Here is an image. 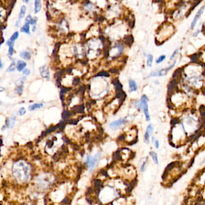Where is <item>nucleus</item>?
<instances>
[{
  "label": "nucleus",
  "mask_w": 205,
  "mask_h": 205,
  "mask_svg": "<svg viewBox=\"0 0 205 205\" xmlns=\"http://www.w3.org/2000/svg\"><path fill=\"white\" fill-rule=\"evenodd\" d=\"M12 178L18 184L29 182L33 175L31 164L25 159H19L13 163L11 168Z\"/></svg>",
  "instance_id": "nucleus-1"
},
{
  "label": "nucleus",
  "mask_w": 205,
  "mask_h": 205,
  "mask_svg": "<svg viewBox=\"0 0 205 205\" xmlns=\"http://www.w3.org/2000/svg\"><path fill=\"white\" fill-rule=\"evenodd\" d=\"M123 9L122 5L117 1L110 2L109 0L106 7L104 8V16L106 19L110 21L119 19L123 14Z\"/></svg>",
  "instance_id": "nucleus-2"
},
{
  "label": "nucleus",
  "mask_w": 205,
  "mask_h": 205,
  "mask_svg": "<svg viewBox=\"0 0 205 205\" xmlns=\"http://www.w3.org/2000/svg\"><path fill=\"white\" fill-rule=\"evenodd\" d=\"M174 26L172 24L169 22L163 23L157 29L156 33V40L159 42H163L169 39L173 34Z\"/></svg>",
  "instance_id": "nucleus-3"
},
{
  "label": "nucleus",
  "mask_w": 205,
  "mask_h": 205,
  "mask_svg": "<svg viewBox=\"0 0 205 205\" xmlns=\"http://www.w3.org/2000/svg\"><path fill=\"white\" fill-rule=\"evenodd\" d=\"M80 7L83 14L89 16L97 15L98 12L100 10L99 7L93 0H83Z\"/></svg>",
  "instance_id": "nucleus-4"
},
{
  "label": "nucleus",
  "mask_w": 205,
  "mask_h": 205,
  "mask_svg": "<svg viewBox=\"0 0 205 205\" xmlns=\"http://www.w3.org/2000/svg\"><path fill=\"white\" fill-rule=\"evenodd\" d=\"M125 50V43L121 41H117L109 49V55L112 58L120 56Z\"/></svg>",
  "instance_id": "nucleus-5"
},
{
  "label": "nucleus",
  "mask_w": 205,
  "mask_h": 205,
  "mask_svg": "<svg viewBox=\"0 0 205 205\" xmlns=\"http://www.w3.org/2000/svg\"><path fill=\"white\" fill-rule=\"evenodd\" d=\"M56 29L60 34L66 35L68 34L70 31V24L68 20L64 16L60 18L56 22Z\"/></svg>",
  "instance_id": "nucleus-6"
},
{
  "label": "nucleus",
  "mask_w": 205,
  "mask_h": 205,
  "mask_svg": "<svg viewBox=\"0 0 205 205\" xmlns=\"http://www.w3.org/2000/svg\"><path fill=\"white\" fill-rule=\"evenodd\" d=\"M190 10L191 9L188 7L186 2H183L182 4L180 5L179 7L173 13L172 18L175 20H178V19H181L186 14L187 11Z\"/></svg>",
  "instance_id": "nucleus-7"
},
{
  "label": "nucleus",
  "mask_w": 205,
  "mask_h": 205,
  "mask_svg": "<svg viewBox=\"0 0 205 205\" xmlns=\"http://www.w3.org/2000/svg\"><path fill=\"white\" fill-rule=\"evenodd\" d=\"M101 156V152H99L97 153L93 157L91 156L88 155L86 158V164L87 167L88 169L92 171L93 169L95 168L96 165L97 164L98 162L100 160Z\"/></svg>",
  "instance_id": "nucleus-8"
},
{
  "label": "nucleus",
  "mask_w": 205,
  "mask_h": 205,
  "mask_svg": "<svg viewBox=\"0 0 205 205\" xmlns=\"http://www.w3.org/2000/svg\"><path fill=\"white\" fill-rule=\"evenodd\" d=\"M148 97L146 95H143L141 97L140 102L142 103V109L144 112L146 120L147 121H149L151 119L150 114L149 112V109H148Z\"/></svg>",
  "instance_id": "nucleus-9"
},
{
  "label": "nucleus",
  "mask_w": 205,
  "mask_h": 205,
  "mask_svg": "<svg viewBox=\"0 0 205 205\" xmlns=\"http://www.w3.org/2000/svg\"><path fill=\"white\" fill-rule=\"evenodd\" d=\"M175 64H176V61L173 62L172 65H170L169 67H167V68H164V69H162L161 70H157L154 71V72H151V73L149 74V75L148 76V77H156V76H163L166 75L167 73L169 72L171 69H172L175 66Z\"/></svg>",
  "instance_id": "nucleus-10"
},
{
  "label": "nucleus",
  "mask_w": 205,
  "mask_h": 205,
  "mask_svg": "<svg viewBox=\"0 0 205 205\" xmlns=\"http://www.w3.org/2000/svg\"><path fill=\"white\" fill-rule=\"evenodd\" d=\"M205 5H203V6H202V7H201L200 8H199V10L197 11L196 15H195L194 18L193 20H192V22L191 23V25H190V28H191V29H193L194 28V27L196 26L198 19H199V18H200L201 16H202V14H203V12L205 11Z\"/></svg>",
  "instance_id": "nucleus-11"
},
{
  "label": "nucleus",
  "mask_w": 205,
  "mask_h": 205,
  "mask_svg": "<svg viewBox=\"0 0 205 205\" xmlns=\"http://www.w3.org/2000/svg\"><path fill=\"white\" fill-rule=\"evenodd\" d=\"M127 122L126 118H121L118 120L113 121V122H110L109 124V127L112 130H117L121 127L122 126L124 125L126 122Z\"/></svg>",
  "instance_id": "nucleus-12"
},
{
  "label": "nucleus",
  "mask_w": 205,
  "mask_h": 205,
  "mask_svg": "<svg viewBox=\"0 0 205 205\" xmlns=\"http://www.w3.org/2000/svg\"><path fill=\"white\" fill-rule=\"evenodd\" d=\"M41 76L44 79L49 80L50 79V71L46 65L41 66L39 69Z\"/></svg>",
  "instance_id": "nucleus-13"
},
{
  "label": "nucleus",
  "mask_w": 205,
  "mask_h": 205,
  "mask_svg": "<svg viewBox=\"0 0 205 205\" xmlns=\"http://www.w3.org/2000/svg\"><path fill=\"white\" fill-rule=\"evenodd\" d=\"M26 12V7L25 6H22L21 7V8H20V12H19V16H18V19H17L16 20V26L19 27V26H20L22 19L25 16Z\"/></svg>",
  "instance_id": "nucleus-14"
},
{
  "label": "nucleus",
  "mask_w": 205,
  "mask_h": 205,
  "mask_svg": "<svg viewBox=\"0 0 205 205\" xmlns=\"http://www.w3.org/2000/svg\"><path fill=\"white\" fill-rule=\"evenodd\" d=\"M153 130H154V128L152 127V124H149L148 126L146 128V132L145 133L144 136V139H145V142L146 143H149V139H150L151 135L152 134Z\"/></svg>",
  "instance_id": "nucleus-15"
},
{
  "label": "nucleus",
  "mask_w": 205,
  "mask_h": 205,
  "mask_svg": "<svg viewBox=\"0 0 205 205\" xmlns=\"http://www.w3.org/2000/svg\"><path fill=\"white\" fill-rule=\"evenodd\" d=\"M37 21H38L37 17H34V18H33L32 16L30 15V14L27 16L26 18L25 19V22L28 23V24H29L32 26L36 25Z\"/></svg>",
  "instance_id": "nucleus-16"
},
{
  "label": "nucleus",
  "mask_w": 205,
  "mask_h": 205,
  "mask_svg": "<svg viewBox=\"0 0 205 205\" xmlns=\"http://www.w3.org/2000/svg\"><path fill=\"white\" fill-rule=\"evenodd\" d=\"M16 121V117L15 116H12V117L7 118L6 119V127L8 128H13L15 124Z\"/></svg>",
  "instance_id": "nucleus-17"
},
{
  "label": "nucleus",
  "mask_w": 205,
  "mask_h": 205,
  "mask_svg": "<svg viewBox=\"0 0 205 205\" xmlns=\"http://www.w3.org/2000/svg\"><path fill=\"white\" fill-rule=\"evenodd\" d=\"M42 8L41 0H34V13L37 14L41 11Z\"/></svg>",
  "instance_id": "nucleus-18"
},
{
  "label": "nucleus",
  "mask_w": 205,
  "mask_h": 205,
  "mask_svg": "<svg viewBox=\"0 0 205 205\" xmlns=\"http://www.w3.org/2000/svg\"><path fill=\"white\" fill-rule=\"evenodd\" d=\"M26 66V63L24 61L20 60L16 62V69L19 72H22L25 68Z\"/></svg>",
  "instance_id": "nucleus-19"
},
{
  "label": "nucleus",
  "mask_w": 205,
  "mask_h": 205,
  "mask_svg": "<svg viewBox=\"0 0 205 205\" xmlns=\"http://www.w3.org/2000/svg\"><path fill=\"white\" fill-rule=\"evenodd\" d=\"M128 85L130 92H134L137 90V85L136 81L133 80H130L128 82Z\"/></svg>",
  "instance_id": "nucleus-20"
},
{
  "label": "nucleus",
  "mask_w": 205,
  "mask_h": 205,
  "mask_svg": "<svg viewBox=\"0 0 205 205\" xmlns=\"http://www.w3.org/2000/svg\"><path fill=\"white\" fill-rule=\"evenodd\" d=\"M43 106V103H35V104H31V105L29 106L28 107V110L31 112L33 111V110H36V109H40V108L42 107Z\"/></svg>",
  "instance_id": "nucleus-21"
},
{
  "label": "nucleus",
  "mask_w": 205,
  "mask_h": 205,
  "mask_svg": "<svg viewBox=\"0 0 205 205\" xmlns=\"http://www.w3.org/2000/svg\"><path fill=\"white\" fill-rule=\"evenodd\" d=\"M20 31L27 34H30V24L25 22V24L20 28Z\"/></svg>",
  "instance_id": "nucleus-22"
},
{
  "label": "nucleus",
  "mask_w": 205,
  "mask_h": 205,
  "mask_svg": "<svg viewBox=\"0 0 205 205\" xmlns=\"http://www.w3.org/2000/svg\"><path fill=\"white\" fill-rule=\"evenodd\" d=\"M20 56L22 59L25 60H29L31 58V54L29 52L27 51H24L20 52Z\"/></svg>",
  "instance_id": "nucleus-23"
},
{
  "label": "nucleus",
  "mask_w": 205,
  "mask_h": 205,
  "mask_svg": "<svg viewBox=\"0 0 205 205\" xmlns=\"http://www.w3.org/2000/svg\"><path fill=\"white\" fill-rule=\"evenodd\" d=\"M182 68L176 70L174 72L173 74V79L176 80L177 81L178 80L180 79L182 75Z\"/></svg>",
  "instance_id": "nucleus-24"
},
{
  "label": "nucleus",
  "mask_w": 205,
  "mask_h": 205,
  "mask_svg": "<svg viewBox=\"0 0 205 205\" xmlns=\"http://www.w3.org/2000/svg\"><path fill=\"white\" fill-rule=\"evenodd\" d=\"M149 155L152 157V159L154 161V163L155 164H158V158L157 154L154 151H151L149 153Z\"/></svg>",
  "instance_id": "nucleus-25"
},
{
  "label": "nucleus",
  "mask_w": 205,
  "mask_h": 205,
  "mask_svg": "<svg viewBox=\"0 0 205 205\" xmlns=\"http://www.w3.org/2000/svg\"><path fill=\"white\" fill-rule=\"evenodd\" d=\"M153 60H154V57L151 54H148L147 56V66L149 67H152L153 62Z\"/></svg>",
  "instance_id": "nucleus-26"
},
{
  "label": "nucleus",
  "mask_w": 205,
  "mask_h": 205,
  "mask_svg": "<svg viewBox=\"0 0 205 205\" xmlns=\"http://www.w3.org/2000/svg\"><path fill=\"white\" fill-rule=\"evenodd\" d=\"M16 68V63L14 61L11 63V64L10 65L9 67H8V69H7V72H13L15 70Z\"/></svg>",
  "instance_id": "nucleus-27"
},
{
  "label": "nucleus",
  "mask_w": 205,
  "mask_h": 205,
  "mask_svg": "<svg viewBox=\"0 0 205 205\" xmlns=\"http://www.w3.org/2000/svg\"><path fill=\"white\" fill-rule=\"evenodd\" d=\"M19 34L18 31L15 32L14 34H12V35L11 36V37L10 38L9 40H10V41H14H14H15V40H16V39L18 38V37H19Z\"/></svg>",
  "instance_id": "nucleus-28"
},
{
  "label": "nucleus",
  "mask_w": 205,
  "mask_h": 205,
  "mask_svg": "<svg viewBox=\"0 0 205 205\" xmlns=\"http://www.w3.org/2000/svg\"><path fill=\"white\" fill-rule=\"evenodd\" d=\"M26 112V109L25 107H21L19 109V110L18 111V115L19 116H23V115H25Z\"/></svg>",
  "instance_id": "nucleus-29"
},
{
  "label": "nucleus",
  "mask_w": 205,
  "mask_h": 205,
  "mask_svg": "<svg viewBox=\"0 0 205 205\" xmlns=\"http://www.w3.org/2000/svg\"><path fill=\"white\" fill-rule=\"evenodd\" d=\"M165 58H166V56H165V55H161V56H159V57L157 58V60H156V63H157V64L161 63V62H162L163 61H164V60L165 59Z\"/></svg>",
  "instance_id": "nucleus-30"
},
{
  "label": "nucleus",
  "mask_w": 205,
  "mask_h": 205,
  "mask_svg": "<svg viewBox=\"0 0 205 205\" xmlns=\"http://www.w3.org/2000/svg\"><path fill=\"white\" fill-rule=\"evenodd\" d=\"M23 89H24V86H23V85H22L18 86V88H17L16 89V93L18 94H22L23 91Z\"/></svg>",
  "instance_id": "nucleus-31"
},
{
  "label": "nucleus",
  "mask_w": 205,
  "mask_h": 205,
  "mask_svg": "<svg viewBox=\"0 0 205 205\" xmlns=\"http://www.w3.org/2000/svg\"><path fill=\"white\" fill-rule=\"evenodd\" d=\"M191 60L192 61V62L196 63L198 61V55L197 54H194V55H192L191 56Z\"/></svg>",
  "instance_id": "nucleus-32"
},
{
  "label": "nucleus",
  "mask_w": 205,
  "mask_h": 205,
  "mask_svg": "<svg viewBox=\"0 0 205 205\" xmlns=\"http://www.w3.org/2000/svg\"><path fill=\"white\" fill-rule=\"evenodd\" d=\"M178 52H179V49H176L173 52V53L172 54L171 56H170V61H172V60H173L174 58H175V57L176 56V55L178 54Z\"/></svg>",
  "instance_id": "nucleus-33"
},
{
  "label": "nucleus",
  "mask_w": 205,
  "mask_h": 205,
  "mask_svg": "<svg viewBox=\"0 0 205 205\" xmlns=\"http://www.w3.org/2000/svg\"><path fill=\"white\" fill-rule=\"evenodd\" d=\"M22 73L23 74H25V75H29L31 73V71L30 70L28 69V68H25V69L22 71Z\"/></svg>",
  "instance_id": "nucleus-34"
},
{
  "label": "nucleus",
  "mask_w": 205,
  "mask_h": 205,
  "mask_svg": "<svg viewBox=\"0 0 205 205\" xmlns=\"http://www.w3.org/2000/svg\"><path fill=\"white\" fill-rule=\"evenodd\" d=\"M179 122V119L177 118H173L172 120V124L173 125V126H175V125H176V124H178Z\"/></svg>",
  "instance_id": "nucleus-35"
},
{
  "label": "nucleus",
  "mask_w": 205,
  "mask_h": 205,
  "mask_svg": "<svg viewBox=\"0 0 205 205\" xmlns=\"http://www.w3.org/2000/svg\"><path fill=\"white\" fill-rule=\"evenodd\" d=\"M146 161H145L143 162V164L141 165L140 167V170L142 172H144L145 171V166H146Z\"/></svg>",
  "instance_id": "nucleus-36"
},
{
  "label": "nucleus",
  "mask_w": 205,
  "mask_h": 205,
  "mask_svg": "<svg viewBox=\"0 0 205 205\" xmlns=\"http://www.w3.org/2000/svg\"><path fill=\"white\" fill-rule=\"evenodd\" d=\"M154 142H155V148H157V149H158V148H159V141H158V140H155Z\"/></svg>",
  "instance_id": "nucleus-37"
},
{
  "label": "nucleus",
  "mask_w": 205,
  "mask_h": 205,
  "mask_svg": "<svg viewBox=\"0 0 205 205\" xmlns=\"http://www.w3.org/2000/svg\"><path fill=\"white\" fill-rule=\"evenodd\" d=\"M200 0H182V1L183 2H186V3H188V2H193V1H195V2H196V1H200Z\"/></svg>",
  "instance_id": "nucleus-38"
},
{
  "label": "nucleus",
  "mask_w": 205,
  "mask_h": 205,
  "mask_svg": "<svg viewBox=\"0 0 205 205\" xmlns=\"http://www.w3.org/2000/svg\"><path fill=\"white\" fill-rule=\"evenodd\" d=\"M69 201H70L69 198H67V197H66V198H65L64 200L63 203H64V204H66V205H68V203H69Z\"/></svg>",
  "instance_id": "nucleus-39"
},
{
  "label": "nucleus",
  "mask_w": 205,
  "mask_h": 205,
  "mask_svg": "<svg viewBox=\"0 0 205 205\" xmlns=\"http://www.w3.org/2000/svg\"><path fill=\"white\" fill-rule=\"evenodd\" d=\"M35 30H36V25L33 26V28H32V31H33V32H35Z\"/></svg>",
  "instance_id": "nucleus-40"
},
{
  "label": "nucleus",
  "mask_w": 205,
  "mask_h": 205,
  "mask_svg": "<svg viewBox=\"0 0 205 205\" xmlns=\"http://www.w3.org/2000/svg\"><path fill=\"white\" fill-rule=\"evenodd\" d=\"M5 89L4 88H2V87H0V93H2V92L4 91Z\"/></svg>",
  "instance_id": "nucleus-41"
},
{
  "label": "nucleus",
  "mask_w": 205,
  "mask_h": 205,
  "mask_svg": "<svg viewBox=\"0 0 205 205\" xmlns=\"http://www.w3.org/2000/svg\"><path fill=\"white\" fill-rule=\"evenodd\" d=\"M23 2H25V3H28L29 2V0H23Z\"/></svg>",
  "instance_id": "nucleus-42"
},
{
  "label": "nucleus",
  "mask_w": 205,
  "mask_h": 205,
  "mask_svg": "<svg viewBox=\"0 0 205 205\" xmlns=\"http://www.w3.org/2000/svg\"><path fill=\"white\" fill-rule=\"evenodd\" d=\"M2 62H1V60H0V68H2Z\"/></svg>",
  "instance_id": "nucleus-43"
},
{
  "label": "nucleus",
  "mask_w": 205,
  "mask_h": 205,
  "mask_svg": "<svg viewBox=\"0 0 205 205\" xmlns=\"http://www.w3.org/2000/svg\"><path fill=\"white\" fill-rule=\"evenodd\" d=\"M122 1H130V0H122Z\"/></svg>",
  "instance_id": "nucleus-44"
},
{
  "label": "nucleus",
  "mask_w": 205,
  "mask_h": 205,
  "mask_svg": "<svg viewBox=\"0 0 205 205\" xmlns=\"http://www.w3.org/2000/svg\"><path fill=\"white\" fill-rule=\"evenodd\" d=\"M203 74H204V75H205V70H204V72H203Z\"/></svg>",
  "instance_id": "nucleus-45"
},
{
  "label": "nucleus",
  "mask_w": 205,
  "mask_h": 205,
  "mask_svg": "<svg viewBox=\"0 0 205 205\" xmlns=\"http://www.w3.org/2000/svg\"><path fill=\"white\" fill-rule=\"evenodd\" d=\"M203 205V204H198V205Z\"/></svg>",
  "instance_id": "nucleus-46"
},
{
  "label": "nucleus",
  "mask_w": 205,
  "mask_h": 205,
  "mask_svg": "<svg viewBox=\"0 0 205 205\" xmlns=\"http://www.w3.org/2000/svg\"><path fill=\"white\" fill-rule=\"evenodd\" d=\"M0 105H1V104H0Z\"/></svg>",
  "instance_id": "nucleus-47"
}]
</instances>
